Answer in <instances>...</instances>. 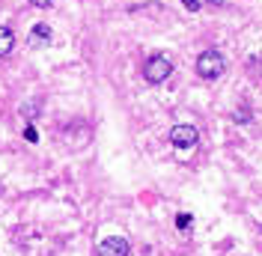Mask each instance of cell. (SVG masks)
I'll return each instance as SVG.
<instances>
[{
  "label": "cell",
  "mask_w": 262,
  "mask_h": 256,
  "mask_svg": "<svg viewBox=\"0 0 262 256\" xmlns=\"http://www.w3.org/2000/svg\"><path fill=\"white\" fill-rule=\"evenodd\" d=\"M170 72H173V63H170V57H164V54L149 57L146 66H143V78H146L149 83H164V80L170 78Z\"/></svg>",
  "instance_id": "cell-1"
},
{
  "label": "cell",
  "mask_w": 262,
  "mask_h": 256,
  "mask_svg": "<svg viewBox=\"0 0 262 256\" xmlns=\"http://www.w3.org/2000/svg\"><path fill=\"white\" fill-rule=\"evenodd\" d=\"M30 45L33 48H45V45H51V27L48 24H36L30 30Z\"/></svg>",
  "instance_id": "cell-5"
},
{
  "label": "cell",
  "mask_w": 262,
  "mask_h": 256,
  "mask_svg": "<svg viewBox=\"0 0 262 256\" xmlns=\"http://www.w3.org/2000/svg\"><path fill=\"white\" fill-rule=\"evenodd\" d=\"M196 140H200V131L194 125H173L170 128V143L176 146V149H191V146H196Z\"/></svg>",
  "instance_id": "cell-3"
},
{
  "label": "cell",
  "mask_w": 262,
  "mask_h": 256,
  "mask_svg": "<svg viewBox=\"0 0 262 256\" xmlns=\"http://www.w3.org/2000/svg\"><path fill=\"white\" fill-rule=\"evenodd\" d=\"M196 75L206 80H214L217 75H224V57L217 51H203L196 57Z\"/></svg>",
  "instance_id": "cell-2"
},
{
  "label": "cell",
  "mask_w": 262,
  "mask_h": 256,
  "mask_svg": "<svg viewBox=\"0 0 262 256\" xmlns=\"http://www.w3.org/2000/svg\"><path fill=\"white\" fill-rule=\"evenodd\" d=\"M182 3H185L191 12H196V9H200V0H182Z\"/></svg>",
  "instance_id": "cell-11"
},
{
  "label": "cell",
  "mask_w": 262,
  "mask_h": 256,
  "mask_svg": "<svg viewBox=\"0 0 262 256\" xmlns=\"http://www.w3.org/2000/svg\"><path fill=\"white\" fill-rule=\"evenodd\" d=\"M15 48V33L9 27H0V57H9Z\"/></svg>",
  "instance_id": "cell-6"
},
{
  "label": "cell",
  "mask_w": 262,
  "mask_h": 256,
  "mask_svg": "<svg viewBox=\"0 0 262 256\" xmlns=\"http://www.w3.org/2000/svg\"><path fill=\"white\" fill-rule=\"evenodd\" d=\"M24 137H27L30 143H36V140H39V134H36V128H33V125H27V128H24Z\"/></svg>",
  "instance_id": "cell-8"
},
{
  "label": "cell",
  "mask_w": 262,
  "mask_h": 256,
  "mask_svg": "<svg viewBox=\"0 0 262 256\" xmlns=\"http://www.w3.org/2000/svg\"><path fill=\"white\" fill-rule=\"evenodd\" d=\"M232 119H235V122H247V119H250V113H247V108H238V111L232 113Z\"/></svg>",
  "instance_id": "cell-7"
},
{
  "label": "cell",
  "mask_w": 262,
  "mask_h": 256,
  "mask_svg": "<svg viewBox=\"0 0 262 256\" xmlns=\"http://www.w3.org/2000/svg\"><path fill=\"white\" fill-rule=\"evenodd\" d=\"M33 6H36V9H48L51 3H54V0H30Z\"/></svg>",
  "instance_id": "cell-10"
},
{
  "label": "cell",
  "mask_w": 262,
  "mask_h": 256,
  "mask_svg": "<svg viewBox=\"0 0 262 256\" xmlns=\"http://www.w3.org/2000/svg\"><path fill=\"white\" fill-rule=\"evenodd\" d=\"M98 256H128V241L122 236H111L98 244Z\"/></svg>",
  "instance_id": "cell-4"
},
{
  "label": "cell",
  "mask_w": 262,
  "mask_h": 256,
  "mask_svg": "<svg viewBox=\"0 0 262 256\" xmlns=\"http://www.w3.org/2000/svg\"><path fill=\"white\" fill-rule=\"evenodd\" d=\"M176 226H179V229L191 226V215H179V218H176Z\"/></svg>",
  "instance_id": "cell-9"
}]
</instances>
